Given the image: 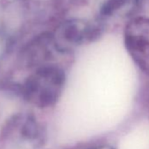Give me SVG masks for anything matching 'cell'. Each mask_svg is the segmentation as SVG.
<instances>
[{"instance_id": "1", "label": "cell", "mask_w": 149, "mask_h": 149, "mask_svg": "<svg viewBox=\"0 0 149 149\" xmlns=\"http://www.w3.org/2000/svg\"><path fill=\"white\" fill-rule=\"evenodd\" d=\"M143 22L134 24L127 37V45L135 61L149 74V23L144 20Z\"/></svg>"}, {"instance_id": "2", "label": "cell", "mask_w": 149, "mask_h": 149, "mask_svg": "<svg viewBox=\"0 0 149 149\" xmlns=\"http://www.w3.org/2000/svg\"><path fill=\"white\" fill-rule=\"evenodd\" d=\"M126 0H110V1L106 4L104 6V12L105 13H110L112 11L119 8L121 6H123L125 3Z\"/></svg>"}]
</instances>
